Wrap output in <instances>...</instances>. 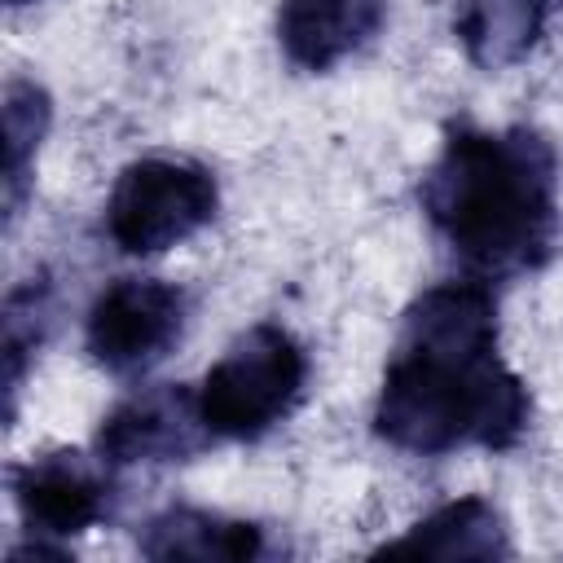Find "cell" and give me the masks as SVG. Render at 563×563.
<instances>
[{"label": "cell", "instance_id": "1", "mask_svg": "<svg viewBox=\"0 0 563 563\" xmlns=\"http://www.w3.org/2000/svg\"><path fill=\"white\" fill-rule=\"evenodd\" d=\"M528 387L497 352V299L484 282H440L405 312L383 374L374 431L405 453L440 457L466 444L506 453L528 431Z\"/></svg>", "mask_w": 563, "mask_h": 563}, {"label": "cell", "instance_id": "2", "mask_svg": "<svg viewBox=\"0 0 563 563\" xmlns=\"http://www.w3.org/2000/svg\"><path fill=\"white\" fill-rule=\"evenodd\" d=\"M418 202L479 277L532 273L559 238V154L532 128H449Z\"/></svg>", "mask_w": 563, "mask_h": 563}, {"label": "cell", "instance_id": "3", "mask_svg": "<svg viewBox=\"0 0 563 563\" xmlns=\"http://www.w3.org/2000/svg\"><path fill=\"white\" fill-rule=\"evenodd\" d=\"M303 383L308 356L299 339L277 321H260L202 374L198 409L211 435L260 440L299 405Z\"/></svg>", "mask_w": 563, "mask_h": 563}, {"label": "cell", "instance_id": "4", "mask_svg": "<svg viewBox=\"0 0 563 563\" xmlns=\"http://www.w3.org/2000/svg\"><path fill=\"white\" fill-rule=\"evenodd\" d=\"M216 176L194 158H136L119 172L106 202V233L123 255H158L211 224Z\"/></svg>", "mask_w": 563, "mask_h": 563}, {"label": "cell", "instance_id": "5", "mask_svg": "<svg viewBox=\"0 0 563 563\" xmlns=\"http://www.w3.org/2000/svg\"><path fill=\"white\" fill-rule=\"evenodd\" d=\"M185 290L158 277H119L88 308V352L106 374L132 378L158 365L185 334Z\"/></svg>", "mask_w": 563, "mask_h": 563}, {"label": "cell", "instance_id": "6", "mask_svg": "<svg viewBox=\"0 0 563 563\" xmlns=\"http://www.w3.org/2000/svg\"><path fill=\"white\" fill-rule=\"evenodd\" d=\"M211 427L198 409V391L180 383L145 387L101 418L97 453L106 466L136 462H185L211 444Z\"/></svg>", "mask_w": 563, "mask_h": 563}, {"label": "cell", "instance_id": "7", "mask_svg": "<svg viewBox=\"0 0 563 563\" xmlns=\"http://www.w3.org/2000/svg\"><path fill=\"white\" fill-rule=\"evenodd\" d=\"M13 501L35 537H79L110 510V479L84 453H44L13 466Z\"/></svg>", "mask_w": 563, "mask_h": 563}, {"label": "cell", "instance_id": "8", "mask_svg": "<svg viewBox=\"0 0 563 563\" xmlns=\"http://www.w3.org/2000/svg\"><path fill=\"white\" fill-rule=\"evenodd\" d=\"M387 18V0H282L277 44L299 70H330L365 48Z\"/></svg>", "mask_w": 563, "mask_h": 563}, {"label": "cell", "instance_id": "9", "mask_svg": "<svg viewBox=\"0 0 563 563\" xmlns=\"http://www.w3.org/2000/svg\"><path fill=\"white\" fill-rule=\"evenodd\" d=\"M268 550L264 528L246 523V519H224L216 510H198V506H172L163 515H154L145 523L141 537V554L145 559H224V563H246L260 559Z\"/></svg>", "mask_w": 563, "mask_h": 563}, {"label": "cell", "instance_id": "10", "mask_svg": "<svg viewBox=\"0 0 563 563\" xmlns=\"http://www.w3.org/2000/svg\"><path fill=\"white\" fill-rule=\"evenodd\" d=\"M383 554L391 559H506L510 541H506V523L497 515L493 501L484 497H457L449 506H440L435 515L418 519L400 541L383 545Z\"/></svg>", "mask_w": 563, "mask_h": 563}, {"label": "cell", "instance_id": "11", "mask_svg": "<svg viewBox=\"0 0 563 563\" xmlns=\"http://www.w3.org/2000/svg\"><path fill=\"white\" fill-rule=\"evenodd\" d=\"M554 4L559 0H457L453 31L475 66L501 70L528 57Z\"/></svg>", "mask_w": 563, "mask_h": 563}, {"label": "cell", "instance_id": "12", "mask_svg": "<svg viewBox=\"0 0 563 563\" xmlns=\"http://www.w3.org/2000/svg\"><path fill=\"white\" fill-rule=\"evenodd\" d=\"M48 119H53L48 92L31 79H9V88H4V211H9V220L18 216V207L26 198L31 163L48 132Z\"/></svg>", "mask_w": 563, "mask_h": 563}, {"label": "cell", "instance_id": "13", "mask_svg": "<svg viewBox=\"0 0 563 563\" xmlns=\"http://www.w3.org/2000/svg\"><path fill=\"white\" fill-rule=\"evenodd\" d=\"M48 282L31 277L26 286H18L4 303V387L9 396L18 391L22 383V369H26V352H35L44 343V330H48Z\"/></svg>", "mask_w": 563, "mask_h": 563}, {"label": "cell", "instance_id": "14", "mask_svg": "<svg viewBox=\"0 0 563 563\" xmlns=\"http://www.w3.org/2000/svg\"><path fill=\"white\" fill-rule=\"evenodd\" d=\"M4 4H13V9H18V4H31V0H4Z\"/></svg>", "mask_w": 563, "mask_h": 563}]
</instances>
